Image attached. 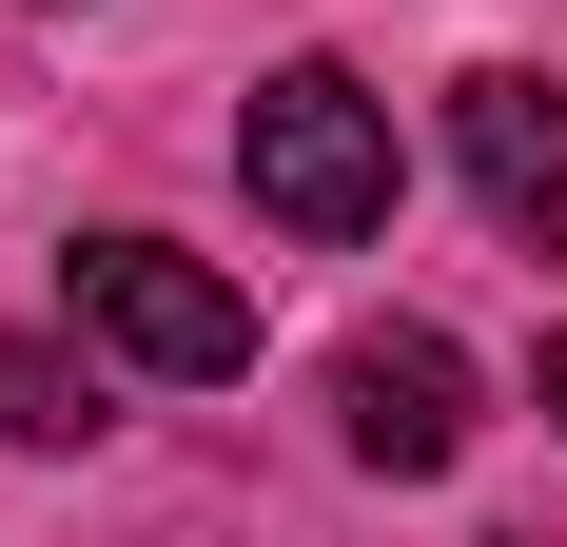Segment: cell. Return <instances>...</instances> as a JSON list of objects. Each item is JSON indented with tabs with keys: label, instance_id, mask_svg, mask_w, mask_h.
Instances as JSON below:
<instances>
[{
	"label": "cell",
	"instance_id": "2",
	"mask_svg": "<svg viewBox=\"0 0 567 547\" xmlns=\"http://www.w3.org/2000/svg\"><path fill=\"white\" fill-rule=\"evenodd\" d=\"M79 332L117 372H157V391H235L255 372V293L196 274L176 235H79Z\"/></svg>",
	"mask_w": 567,
	"mask_h": 547
},
{
	"label": "cell",
	"instance_id": "3",
	"mask_svg": "<svg viewBox=\"0 0 567 547\" xmlns=\"http://www.w3.org/2000/svg\"><path fill=\"white\" fill-rule=\"evenodd\" d=\"M333 411H352V469L431 489V469L470 450V352H451V332H352V352H333Z\"/></svg>",
	"mask_w": 567,
	"mask_h": 547
},
{
	"label": "cell",
	"instance_id": "1",
	"mask_svg": "<svg viewBox=\"0 0 567 547\" xmlns=\"http://www.w3.org/2000/svg\"><path fill=\"white\" fill-rule=\"evenodd\" d=\"M235 176L275 235H392V99L333 79V59H275L235 99Z\"/></svg>",
	"mask_w": 567,
	"mask_h": 547
},
{
	"label": "cell",
	"instance_id": "4",
	"mask_svg": "<svg viewBox=\"0 0 567 547\" xmlns=\"http://www.w3.org/2000/svg\"><path fill=\"white\" fill-rule=\"evenodd\" d=\"M451 157H470V196H489L528 255H567V99L548 79H509V59L451 79Z\"/></svg>",
	"mask_w": 567,
	"mask_h": 547
},
{
	"label": "cell",
	"instance_id": "6",
	"mask_svg": "<svg viewBox=\"0 0 567 547\" xmlns=\"http://www.w3.org/2000/svg\"><path fill=\"white\" fill-rule=\"evenodd\" d=\"M548 431H567V332H548Z\"/></svg>",
	"mask_w": 567,
	"mask_h": 547
},
{
	"label": "cell",
	"instance_id": "5",
	"mask_svg": "<svg viewBox=\"0 0 567 547\" xmlns=\"http://www.w3.org/2000/svg\"><path fill=\"white\" fill-rule=\"evenodd\" d=\"M0 431H20V450H79V431H99V372H59L40 332H20V352H0Z\"/></svg>",
	"mask_w": 567,
	"mask_h": 547
}]
</instances>
